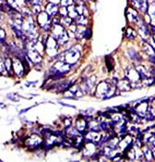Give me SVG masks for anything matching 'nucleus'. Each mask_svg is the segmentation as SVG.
<instances>
[{"mask_svg":"<svg viewBox=\"0 0 155 162\" xmlns=\"http://www.w3.org/2000/svg\"><path fill=\"white\" fill-rule=\"evenodd\" d=\"M132 5L135 8L139 10L142 13H146L148 11L149 5H148V0H131Z\"/></svg>","mask_w":155,"mask_h":162,"instance_id":"9d476101","label":"nucleus"},{"mask_svg":"<svg viewBox=\"0 0 155 162\" xmlns=\"http://www.w3.org/2000/svg\"><path fill=\"white\" fill-rule=\"evenodd\" d=\"M86 39H90L92 37V30L90 29H86V32H85V36H84Z\"/></svg>","mask_w":155,"mask_h":162,"instance_id":"ea45409f","label":"nucleus"},{"mask_svg":"<svg viewBox=\"0 0 155 162\" xmlns=\"http://www.w3.org/2000/svg\"><path fill=\"white\" fill-rule=\"evenodd\" d=\"M126 17H127V19H129V21L136 23V24H140L143 21L142 18L139 15V13L131 7H129V10H127Z\"/></svg>","mask_w":155,"mask_h":162,"instance_id":"6e6552de","label":"nucleus"},{"mask_svg":"<svg viewBox=\"0 0 155 162\" xmlns=\"http://www.w3.org/2000/svg\"><path fill=\"white\" fill-rule=\"evenodd\" d=\"M43 144V140L40 136L36 135V134H32L30 137H28L25 140V145L29 147H36V146H39Z\"/></svg>","mask_w":155,"mask_h":162,"instance_id":"423d86ee","label":"nucleus"},{"mask_svg":"<svg viewBox=\"0 0 155 162\" xmlns=\"http://www.w3.org/2000/svg\"><path fill=\"white\" fill-rule=\"evenodd\" d=\"M100 129H101L102 131H104V132H107L109 130L112 129V128H111L110 123H108L106 121H102L101 123H100Z\"/></svg>","mask_w":155,"mask_h":162,"instance_id":"473e14b6","label":"nucleus"},{"mask_svg":"<svg viewBox=\"0 0 155 162\" xmlns=\"http://www.w3.org/2000/svg\"><path fill=\"white\" fill-rule=\"evenodd\" d=\"M96 144L93 142H89L87 145L84 146V155L93 157L96 154Z\"/></svg>","mask_w":155,"mask_h":162,"instance_id":"dca6fc26","label":"nucleus"},{"mask_svg":"<svg viewBox=\"0 0 155 162\" xmlns=\"http://www.w3.org/2000/svg\"><path fill=\"white\" fill-rule=\"evenodd\" d=\"M114 66H115V63L113 58H106V67L108 68L109 70H114Z\"/></svg>","mask_w":155,"mask_h":162,"instance_id":"f704fd0d","label":"nucleus"},{"mask_svg":"<svg viewBox=\"0 0 155 162\" xmlns=\"http://www.w3.org/2000/svg\"><path fill=\"white\" fill-rule=\"evenodd\" d=\"M0 70H1V74H3L5 76L7 75V73H8V70H7V67L5 65L4 61L1 62V68H0Z\"/></svg>","mask_w":155,"mask_h":162,"instance_id":"e433bc0d","label":"nucleus"},{"mask_svg":"<svg viewBox=\"0 0 155 162\" xmlns=\"http://www.w3.org/2000/svg\"><path fill=\"white\" fill-rule=\"evenodd\" d=\"M60 23L63 25V26H65V27H69L73 22H72V19L70 17L67 16V17H61V21Z\"/></svg>","mask_w":155,"mask_h":162,"instance_id":"7c9ffc66","label":"nucleus"},{"mask_svg":"<svg viewBox=\"0 0 155 162\" xmlns=\"http://www.w3.org/2000/svg\"><path fill=\"white\" fill-rule=\"evenodd\" d=\"M142 50L143 52H145L147 55L149 56H152V55H155V50L154 48L151 46V44H147V43H144L143 46H142Z\"/></svg>","mask_w":155,"mask_h":162,"instance_id":"5701e85b","label":"nucleus"},{"mask_svg":"<svg viewBox=\"0 0 155 162\" xmlns=\"http://www.w3.org/2000/svg\"><path fill=\"white\" fill-rule=\"evenodd\" d=\"M68 17H70L71 19H77V17L79 16L76 10V7L73 5L68 7Z\"/></svg>","mask_w":155,"mask_h":162,"instance_id":"393cba45","label":"nucleus"},{"mask_svg":"<svg viewBox=\"0 0 155 162\" xmlns=\"http://www.w3.org/2000/svg\"><path fill=\"white\" fill-rule=\"evenodd\" d=\"M45 47H46V52L49 56H56L57 54V48H58V43L56 38L53 36L48 37V40L45 44Z\"/></svg>","mask_w":155,"mask_h":162,"instance_id":"7ed1b4c3","label":"nucleus"},{"mask_svg":"<svg viewBox=\"0 0 155 162\" xmlns=\"http://www.w3.org/2000/svg\"><path fill=\"white\" fill-rule=\"evenodd\" d=\"M12 67L14 70V72L18 75V76H22L25 73V67L23 65L22 61L20 58H14L12 60Z\"/></svg>","mask_w":155,"mask_h":162,"instance_id":"39448f33","label":"nucleus"},{"mask_svg":"<svg viewBox=\"0 0 155 162\" xmlns=\"http://www.w3.org/2000/svg\"><path fill=\"white\" fill-rule=\"evenodd\" d=\"M45 11L47 12V14L50 17H54L57 16L58 11H59V8L57 7V5H54L53 3H48L46 5V7H45Z\"/></svg>","mask_w":155,"mask_h":162,"instance_id":"f3484780","label":"nucleus"},{"mask_svg":"<svg viewBox=\"0 0 155 162\" xmlns=\"http://www.w3.org/2000/svg\"><path fill=\"white\" fill-rule=\"evenodd\" d=\"M126 38H129V39H135L136 36H137V33L132 28H129V29H126Z\"/></svg>","mask_w":155,"mask_h":162,"instance_id":"2f4dec72","label":"nucleus"},{"mask_svg":"<svg viewBox=\"0 0 155 162\" xmlns=\"http://www.w3.org/2000/svg\"><path fill=\"white\" fill-rule=\"evenodd\" d=\"M136 70H137V71H138V73H139V75H140L141 81L151 76V75H150V72H149V70H148V69L146 68V67H144V66H142V65L137 66V67H136Z\"/></svg>","mask_w":155,"mask_h":162,"instance_id":"6ab92c4d","label":"nucleus"},{"mask_svg":"<svg viewBox=\"0 0 155 162\" xmlns=\"http://www.w3.org/2000/svg\"><path fill=\"white\" fill-rule=\"evenodd\" d=\"M116 88H117V90H119V91H122V92L130 91L132 89L131 82L127 78L120 80V81H118V83L116 84Z\"/></svg>","mask_w":155,"mask_h":162,"instance_id":"9b49d317","label":"nucleus"},{"mask_svg":"<svg viewBox=\"0 0 155 162\" xmlns=\"http://www.w3.org/2000/svg\"><path fill=\"white\" fill-rule=\"evenodd\" d=\"M5 39H6V32L4 29H1V42L4 43Z\"/></svg>","mask_w":155,"mask_h":162,"instance_id":"79ce46f5","label":"nucleus"},{"mask_svg":"<svg viewBox=\"0 0 155 162\" xmlns=\"http://www.w3.org/2000/svg\"><path fill=\"white\" fill-rule=\"evenodd\" d=\"M139 32L140 34L141 35V37L143 39V41L147 42L148 38H150L151 36V30L148 28V25L144 21H142L140 24H139Z\"/></svg>","mask_w":155,"mask_h":162,"instance_id":"1a4fd4ad","label":"nucleus"},{"mask_svg":"<svg viewBox=\"0 0 155 162\" xmlns=\"http://www.w3.org/2000/svg\"><path fill=\"white\" fill-rule=\"evenodd\" d=\"M129 56L132 60H135V61L141 60V57L140 56V54L138 52H136L135 50H133V49L129 50Z\"/></svg>","mask_w":155,"mask_h":162,"instance_id":"c85d7f7f","label":"nucleus"},{"mask_svg":"<svg viewBox=\"0 0 155 162\" xmlns=\"http://www.w3.org/2000/svg\"><path fill=\"white\" fill-rule=\"evenodd\" d=\"M126 78H127L131 83H136V82H140V77L137 71L136 68L129 67L126 70Z\"/></svg>","mask_w":155,"mask_h":162,"instance_id":"0eeeda50","label":"nucleus"},{"mask_svg":"<svg viewBox=\"0 0 155 162\" xmlns=\"http://www.w3.org/2000/svg\"><path fill=\"white\" fill-rule=\"evenodd\" d=\"M51 31H52L51 36H53L54 38H56L57 40L64 33V32H65V30H64V27L61 24H53Z\"/></svg>","mask_w":155,"mask_h":162,"instance_id":"2eb2a0df","label":"nucleus"},{"mask_svg":"<svg viewBox=\"0 0 155 162\" xmlns=\"http://www.w3.org/2000/svg\"><path fill=\"white\" fill-rule=\"evenodd\" d=\"M61 5L62 7H68V6H71L73 5V0H61Z\"/></svg>","mask_w":155,"mask_h":162,"instance_id":"4c0bfd02","label":"nucleus"},{"mask_svg":"<svg viewBox=\"0 0 155 162\" xmlns=\"http://www.w3.org/2000/svg\"><path fill=\"white\" fill-rule=\"evenodd\" d=\"M153 42L155 43V34H154V36H153Z\"/></svg>","mask_w":155,"mask_h":162,"instance_id":"c03bdc74","label":"nucleus"},{"mask_svg":"<svg viewBox=\"0 0 155 162\" xmlns=\"http://www.w3.org/2000/svg\"><path fill=\"white\" fill-rule=\"evenodd\" d=\"M27 56L29 57V58L31 59V61L32 63H34V64H40L41 61H42V55L37 52L36 50L34 49H30L28 50V52H27Z\"/></svg>","mask_w":155,"mask_h":162,"instance_id":"ddd939ff","label":"nucleus"},{"mask_svg":"<svg viewBox=\"0 0 155 162\" xmlns=\"http://www.w3.org/2000/svg\"><path fill=\"white\" fill-rule=\"evenodd\" d=\"M61 2V0H49V3H53L54 5H57Z\"/></svg>","mask_w":155,"mask_h":162,"instance_id":"37998d69","label":"nucleus"},{"mask_svg":"<svg viewBox=\"0 0 155 162\" xmlns=\"http://www.w3.org/2000/svg\"><path fill=\"white\" fill-rule=\"evenodd\" d=\"M76 23L79 25H86L88 24V18L85 15H79L76 19Z\"/></svg>","mask_w":155,"mask_h":162,"instance_id":"c756f323","label":"nucleus"},{"mask_svg":"<svg viewBox=\"0 0 155 162\" xmlns=\"http://www.w3.org/2000/svg\"><path fill=\"white\" fill-rule=\"evenodd\" d=\"M66 133L67 135L70 138H74L76 136H78L79 134V131L76 128V127H71V126H69V127H68L67 131H66Z\"/></svg>","mask_w":155,"mask_h":162,"instance_id":"4be33fe9","label":"nucleus"},{"mask_svg":"<svg viewBox=\"0 0 155 162\" xmlns=\"http://www.w3.org/2000/svg\"><path fill=\"white\" fill-rule=\"evenodd\" d=\"M126 152V158L129 160H134L136 159V153H135V148L134 146L127 149L125 151Z\"/></svg>","mask_w":155,"mask_h":162,"instance_id":"cd10ccee","label":"nucleus"},{"mask_svg":"<svg viewBox=\"0 0 155 162\" xmlns=\"http://www.w3.org/2000/svg\"><path fill=\"white\" fill-rule=\"evenodd\" d=\"M143 153H144V157L146 158V160H152L154 158H153V155H152V150H151V147L149 146L148 145H146L143 148Z\"/></svg>","mask_w":155,"mask_h":162,"instance_id":"aec40b11","label":"nucleus"},{"mask_svg":"<svg viewBox=\"0 0 155 162\" xmlns=\"http://www.w3.org/2000/svg\"><path fill=\"white\" fill-rule=\"evenodd\" d=\"M85 32H86V29H84L83 25H79L78 26L77 28V31L75 33V36L78 38V39H81L85 36Z\"/></svg>","mask_w":155,"mask_h":162,"instance_id":"b1692460","label":"nucleus"},{"mask_svg":"<svg viewBox=\"0 0 155 162\" xmlns=\"http://www.w3.org/2000/svg\"><path fill=\"white\" fill-rule=\"evenodd\" d=\"M112 84H113L111 82H108V81H104V82L99 83L96 87V91H95L96 96L104 98L106 95V94L108 93L109 90H110Z\"/></svg>","mask_w":155,"mask_h":162,"instance_id":"f03ea898","label":"nucleus"},{"mask_svg":"<svg viewBox=\"0 0 155 162\" xmlns=\"http://www.w3.org/2000/svg\"><path fill=\"white\" fill-rule=\"evenodd\" d=\"M88 126V122L84 118H78L75 123V127L80 132H83Z\"/></svg>","mask_w":155,"mask_h":162,"instance_id":"a211bd4d","label":"nucleus"},{"mask_svg":"<svg viewBox=\"0 0 155 162\" xmlns=\"http://www.w3.org/2000/svg\"><path fill=\"white\" fill-rule=\"evenodd\" d=\"M4 63H5V65L8 70V72H11V70L13 69L12 67V61L10 58H6V59L4 60Z\"/></svg>","mask_w":155,"mask_h":162,"instance_id":"72a5a7b5","label":"nucleus"},{"mask_svg":"<svg viewBox=\"0 0 155 162\" xmlns=\"http://www.w3.org/2000/svg\"><path fill=\"white\" fill-rule=\"evenodd\" d=\"M134 148H135V153H136V159L143 160L145 157H144V153H143V150L141 149V147H139L134 145Z\"/></svg>","mask_w":155,"mask_h":162,"instance_id":"a878e982","label":"nucleus"},{"mask_svg":"<svg viewBox=\"0 0 155 162\" xmlns=\"http://www.w3.org/2000/svg\"><path fill=\"white\" fill-rule=\"evenodd\" d=\"M88 127L90 131H93V132H99L100 130V124L97 122V120L90 119V122H88Z\"/></svg>","mask_w":155,"mask_h":162,"instance_id":"412c9836","label":"nucleus"},{"mask_svg":"<svg viewBox=\"0 0 155 162\" xmlns=\"http://www.w3.org/2000/svg\"><path fill=\"white\" fill-rule=\"evenodd\" d=\"M148 107H149V104L147 103V100H143V101H141L140 104H139L136 107L135 111L140 118H145L146 114H147Z\"/></svg>","mask_w":155,"mask_h":162,"instance_id":"f8f14e48","label":"nucleus"},{"mask_svg":"<svg viewBox=\"0 0 155 162\" xmlns=\"http://www.w3.org/2000/svg\"><path fill=\"white\" fill-rule=\"evenodd\" d=\"M134 142H133V138L130 134H126L124 136V138L119 142V145H118V148L120 150L126 151L127 149H129L131 147H133Z\"/></svg>","mask_w":155,"mask_h":162,"instance_id":"20e7f679","label":"nucleus"},{"mask_svg":"<svg viewBox=\"0 0 155 162\" xmlns=\"http://www.w3.org/2000/svg\"><path fill=\"white\" fill-rule=\"evenodd\" d=\"M32 11H33L34 14H37V15H38L39 13H41V12H42V10H41V7H40V5H35V6H33Z\"/></svg>","mask_w":155,"mask_h":162,"instance_id":"58836bf2","label":"nucleus"},{"mask_svg":"<svg viewBox=\"0 0 155 162\" xmlns=\"http://www.w3.org/2000/svg\"><path fill=\"white\" fill-rule=\"evenodd\" d=\"M64 126H65V127H67V128L69 127V126H71V120L68 119V118L64 120Z\"/></svg>","mask_w":155,"mask_h":162,"instance_id":"a19ab883","label":"nucleus"},{"mask_svg":"<svg viewBox=\"0 0 155 162\" xmlns=\"http://www.w3.org/2000/svg\"><path fill=\"white\" fill-rule=\"evenodd\" d=\"M50 18H51V17L47 14L46 11H42L41 13H39V14L37 15V22H38V24L43 28V27L45 26L46 24L52 23V21H50Z\"/></svg>","mask_w":155,"mask_h":162,"instance_id":"4468645a","label":"nucleus"},{"mask_svg":"<svg viewBox=\"0 0 155 162\" xmlns=\"http://www.w3.org/2000/svg\"><path fill=\"white\" fill-rule=\"evenodd\" d=\"M59 16L60 17H67V16H68V7H61L60 8H59Z\"/></svg>","mask_w":155,"mask_h":162,"instance_id":"c9c22d12","label":"nucleus"},{"mask_svg":"<svg viewBox=\"0 0 155 162\" xmlns=\"http://www.w3.org/2000/svg\"><path fill=\"white\" fill-rule=\"evenodd\" d=\"M68 37H69V35H68V33L67 31L64 32V33L61 35V36L57 39V43L58 44H61V46H63V44H65L68 41Z\"/></svg>","mask_w":155,"mask_h":162,"instance_id":"bb28decb","label":"nucleus"},{"mask_svg":"<svg viewBox=\"0 0 155 162\" xmlns=\"http://www.w3.org/2000/svg\"><path fill=\"white\" fill-rule=\"evenodd\" d=\"M80 58V53L74 47L65 52V62L69 65H73L79 61Z\"/></svg>","mask_w":155,"mask_h":162,"instance_id":"f257e3e1","label":"nucleus"}]
</instances>
